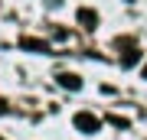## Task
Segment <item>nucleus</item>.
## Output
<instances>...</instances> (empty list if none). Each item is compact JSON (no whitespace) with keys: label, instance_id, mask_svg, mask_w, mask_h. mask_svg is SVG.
<instances>
[{"label":"nucleus","instance_id":"f257e3e1","mask_svg":"<svg viewBox=\"0 0 147 140\" xmlns=\"http://www.w3.org/2000/svg\"><path fill=\"white\" fill-rule=\"evenodd\" d=\"M98 124H101V121L95 117V114H88V111H79V114H75V127H79L82 134H95Z\"/></svg>","mask_w":147,"mask_h":140},{"label":"nucleus","instance_id":"7ed1b4c3","mask_svg":"<svg viewBox=\"0 0 147 140\" xmlns=\"http://www.w3.org/2000/svg\"><path fill=\"white\" fill-rule=\"evenodd\" d=\"M79 23L85 26V29H95V26H98V13H95L92 7H82L79 10Z\"/></svg>","mask_w":147,"mask_h":140},{"label":"nucleus","instance_id":"20e7f679","mask_svg":"<svg viewBox=\"0 0 147 140\" xmlns=\"http://www.w3.org/2000/svg\"><path fill=\"white\" fill-rule=\"evenodd\" d=\"M20 46H23V49H33V52H49V42H46V39H30V36H23Z\"/></svg>","mask_w":147,"mask_h":140},{"label":"nucleus","instance_id":"f03ea898","mask_svg":"<svg viewBox=\"0 0 147 140\" xmlns=\"http://www.w3.org/2000/svg\"><path fill=\"white\" fill-rule=\"evenodd\" d=\"M56 82L62 85L65 91H79V88H82V78H79V75H72V72H59V75H56Z\"/></svg>","mask_w":147,"mask_h":140},{"label":"nucleus","instance_id":"423d86ee","mask_svg":"<svg viewBox=\"0 0 147 140\" xmlns=\"http://www.w3.org/2000/svg\"><path fill=\"white\" fill-rule=\"evenodd\" d=\"M144 78H147V65H144Z\"/></svg>","mask_w":147,"mask_h":140},{"label":"nucleus","instance_id":"0eeeda50","mask_svg":"<svg viewBox=\"0 0 147 140\" xmlns=\"http://www.w3.org/2000/svg\"><path fill=\"white\" fill-rule=\"evenodd\" d=\"M127 3H134V0H127Z\"/></svg>","mask_w":147,"mask_h":140},{"label":"nucleus","instance_id":"39448f33","mask_svg":"<svg viewBox=\"0 0 147 140\" xmlns=\"http://www.w3.org/2000/svg\"><path fill=\"white\" fill-rule=\"evenodd\" d=\"M3 111H7V101H0V114H3Z\"/></svg>","mask_w":147,"mask_h":140},{"label":"nucleus","instance_id":"6e6552de","mask_svg":"<svg viewBox=\"0 0 147 140\" xmlns=\"http://www.w3.org/2000/svg\"><path fill=\"white\" fill-rule=\"evenodd\" d=\"M0 140H3V137H0Z\"/></svg>","mask_w":147,"mask_h":140}]
</instances>
